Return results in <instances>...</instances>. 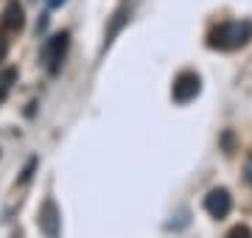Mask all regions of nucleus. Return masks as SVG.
<instances>
[{
  "label": "nucleus",
  "mask_w": 252,
  "mask_h": 238,
  "mask_svg": "<svg viewBox=\"0 0 252 238\" xmlns=\"http://www.w3.org/2000/svg\"><path fill=\"white\" fill-rule=\"evenodd\" d=\"M34 165H36V160H31V163L26 165V171H23V177H20V182H28V179H31V171H34Z\"/></svg>",
  "instance_id": "obj_10"
},
{
  "label": "nucleus",
  "mask_w": 252,
  "mask_h": 238,
  "mask_svg": "<svg viewBox=\"0 0 252 238\" xmlns=\"http://www.w3.org/2000/svg\"><path fill=\"white\" fill-rule=\"evenodd\" d=\"M132 3L135 0H124L121 6L115 9V14H112V20H109V28H107V39H104V45H112V39L121 34V28L129 23V17H132Z\"/></svg>",
  "instance_id": "obj_6"
},
{
  "label": "nucleus",
  "mask_w": 252,
  "mask_h": 238,
  "mask_svg": "<svg viewBox=\"0 0 252 238\" xmlns=\"http://www.w3.org/2000/svg\"><path fill=\"white\" fill-rule=\"evenodd\" d=\"M199 90H202V79H199V73H193V70H182V73L174 79L171 98L177 101V104H188V101H193L199 95Z\"/></svg>",
  "instance_id": "obj_3"
},
{
  "label": "nucleus",
  "mask_w": 252,
  "mask_h": 238,
  "mask_svg": "<svg viewBox=\"0 0 252 238\" xmlns=\"http://www.w3.org/2000/svg\"><path fill=\"white\" fill-rule=\"evenodd\" d=\"M244 174H247V182L252 185V157L247 160V168H244Z\"/></svg>",
  "instance_id": "obj_12"
},
{
  "label": "nucleus",
  "mask_w": 252,
  "mask_h": 238,
  "mask_svg": "<svg viewBox=\"0 0 252 238\" xmlns=\"http://www.w3.org/2000/svg\"><path fill=\"white\" fill-rule=\"evenodd\" d=\"M39 230L45 233L48 238H59V230H62V216H59V208H56L54 199H45L42 208H39Z\"/></svg>",
  "instance_id": "obj_4"
},
{
  "label": "nucleus",
  "mask_w": 252,
  "mask_h": 238,
  "mask_svg": "<svg viewBox=\"0 0 252 238\" xmlns=\"http://www.w3.org/2000/svg\"><path fill=\"white\" fill-rule=\"evenodd\" d=\"M64 0H48V6H51V9H56V6H62Z\"/></svg>",
  "instance_id": "obj_13"
},
{
  "label": "nucleus",
  "mask_w": 252,
  "mask_h": 238,
  "mask_svg": "<svg viewBox=\"0 0 252 238\" xmlns=\"http://www.w3.org/2000/svg\"><path fill=\"white\" fill-rule=\"evenodd\" d=\"M205 210L213 216V219H224L227 213L233 210V196L227 188H213V191L205 196Z\"/></svg>",
  "instance_id": "obj_5"
},
{
  "label": "nucleus",
  "mask_w": 252,
  "mask_h": 238,
  "mask_svg": "<svg viewBox=\"0 0 252 238\" xmlns=\"http://www.w3.org/2000/svg\"><path fill=\"white\" fill-rule=\"evenodd\" d=\"M224 238H252V230H250V227H244V224H238V227H233Z\"/></svg>",
  "instance_id": "obj_9"
},
{
  "label": "nucleus",
  "mask_w": 252,
  "mask_h": 238,
  "mask_svg": "<svg viewBox=\"0 0 252 238\" xmlns=\"http://www.w3.org/2000/svg\"><path fill=\"white\" fill-rule=\"evenodd\" d=\"M67 45H70V34H67V31L54 34V37L45 42V48H42V62H45L48 73H59L64 56H67Z\"/></svg>",
  "instance_id": "obj_2"
},
{
  "label": "nucleus",
  "mask_w": 252,
  "mask_h": 238,
  "mask_svg": "<svg viewBox=\"0 0 252 238\" xmlns=\"http://www.w3.org/2000/svg\"><path fill=\"white\" fill-rule=\"evenodd\" d=\"M23 26H26L23 6H20L17 0H9V6H6V11H3V28L14 34V31H23Z\"/></svg>",
  "instance_id": "obj_7"
},
{
  "label": "nucleus",
  "mask_w": 252,
  "mask_h": 238,
  "mask_svg": "<svg viewBox=\"0 0 252 238\" xmlns=\"http://www.w3.org/2000/svg\"><path fill=\"white\" fill-rule=\"evenodd\" d=\"M14 82H17V70H14V67H9V70L0 73V101L6 98V92L11 90V84Z\"/></svg>",
  "instance_id": "obj_8"
},
{
  "label": "nucleus",
  "mask_w": 252,
  "mask_h": 238,
  "mask_svg": "<svg viewBox=\"0 0 252 238\" xmlns=\"http://www.w3.org/2000/svg\"><path fill=\"white\" fill-rule=\"evenodd\" d=\"M252 39V23L250 20H233V23H221L210 31L207 45L219 48V51H235V48L247 45Z\"/></svg>",
  "instance_id": "obj_1"
},
{
  "label": "nucleus",
  "mask_w": 252,
  "mask_h": 238,
  "mask_svg": "<svg viewBox=\"0 0 252 238\" xmlns=\"http://www.w3.org/2000/svg\"><path fill=\"white\" fill-rule=\"evenodd\" d=\"M6 51H9V39L0 34V62H3V56H6Z\"/></svg>",
  "instance_id": "obj_11"
}]
</instances>
